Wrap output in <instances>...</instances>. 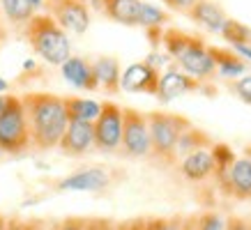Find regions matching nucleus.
Segmentation results:
<instances>
[{"label":"nucleus","mask_w":251,"mask_h":230,"mask_svg":"<svg viewBox=\"0 0 251 230\" xmlns=\"http://www.w3.org/2000/svg\"><path fill=\"white\" fill-rule=\"evenodd\" d=\"M21 101L28 117L32 150L39 152L55 150L69 124L65 99L51 92H28L21 97Z\"/></svg>","instance_id":"f257e3e1"},{"label":"nucleus","mask_w":251,"mask_h":230,"mask_svg":"<svg viewBox=\"0 0 251 230\" xmlns=\"http://www.w3.org/2000/svg\"><path fill=\"white\" fill-rule=\"evenodd\" d=\"M164 46L171 58H175L180 71L189 74L191 78L205 81L217 71L212 48H207L201 37L187 35L180 30H168L164 35Z\"/></svg>","instance_id":"f03ea898"},{"label":"nucleus","mask_w":251,"mask_h":230,"mask_svg":"<svg viewBox=\"0 0 251 230\" xmlns=\"http://www.w3.org/2000/svg\"><path fill=\"white\" fill-rule=\"evenodd\" d=\"M25 39L30 42L32 51L49 65L60 67L72 55V44H69L67 32L49 14H35L25 23Z\"/></svg>","instance_id":"7ed1b4c3"},{"label":"nucleus","mask_w":251,"mask_h":230,"mask_svg":"<svg viewBox=\"0 0 251 230\" xmlns=\"http://www.w3.org/2000/svg\"><path fill=\"white\" fill-rule=\"evenodd\" d=\"M145 117H148V131H150V154L164 163L175 161L177 138L187 127H191V122L182 115L161 113V111L145 113Z\"/></svg>","instance_id":"20e7f679"},{"label":"nucleus","mask_w":251,"mask_h":230,"mask_svg":"<svg viewBox=\"0 0 251 230\" xmlns=\"http://www.w3.org/2000/svg\"><path fill=\"white\" fill-rule=\"evenodd\" d=\"M30 129L21 97H12L7 111L0 115V152L21 154L30 150Z\"/></svg>","instance_id":"39448f33"},{"label":"nucleus","mask_w":251,"mask_h":230,"mask_svg":"<svg viewBox=\"0 0 251 230\" xmlns=\"http://www.w3.org/2000/svg\"><path fill=\"white\" fill-rule=\"evenodd\" d=\"M120 152L129 159L150 157V131L148 117L136 108H122V140Z\"/></svg>","instance_id":"423d86ee"},{"label":"nucleus","mask_w":251,"mask_h":230,"mask_svg":"<svg viewBox=\"0 0 251 230\" xmlns=\"http://www.w3.org/2000/svg\"><path fill=\"white\" fill-rule=\"evenodd\" d=\"M95 131V150L99 152H118L122 140V106L115 101H101L97 120L92 122Z\"/></svg>","instance_id":"0eeeda50"},{"label":"nucleus","mask_w":251,"mask_h":230,"mask_svg":"<svg viewBox=\"0 0 251 230\" xmlns=\"http://www.w3.org/2000/svg\"><path fill=\"white\" fill-rule=\"evenodd\" d=\"M42 5L65 32L83 35L90 28V9L85 0H44Z\"/></svg>","instance_id":"6e6552de"},{"label":"nucleus","mask_w":251,"mask_h":230,"mask_svg":"<svg viewBox=\"0 0 251 230\" xmlns=\"http://www.w3.org/2000/svg\"><path fill=\"white\" fill-rule=\"evenodd\" d=\"M214 175L221 180L224 191L237 200L251 198V157L233 159L226 170H217Z\"/></svg>","instance_id":"1a4fd4ad"},{"label":"nucleus","mask_w":251,"mask_h":230,"mask_svg":"<svg viewBox=\"0 0 251 230\" xmlns=\"http://www.w3.org/2000/svg\"><path fill=\"white\" fill-rule=\"evenodd\" d=\"M159 85V71L148 62H136L120 74V90L138 92V94H157Z\"/></svg>","instance_id":"9d476101"},{"label":"nucleus","mask_w":251,"mask_h":230,"mask_svg":"<svg viewBox=\"0 0 251 230\" xmlns=\"http://www.w3.org/2000/svg\"><path fill=\"white\" fill-rule=\"evenodd\" d=\"M95 147V131L92 122H78V120H69L67 129L62 134L58 150L67 157H83Z\"/></svg>","instance_id":"9b49d317"},{"label":"nucleus","mask_w":251,"mask_h":230,"mask_svg":"<svg viewBox=\"0 0 251 230\" xmlns=\"http://www.w3.org/2000/svg\"><path fill=\"white\" fill-rule=\"evenodd\" d=\"M201 90V81L198 78H191L189 74H184L180 69H166L164 74H159V85H157V99L168 104V101L182 97L187 92H196Z\"/></svg>","instance_id":"f8f14e48"},{"label":"nucleus","mask_w":251,"mask_h":230,"mask_svg":"<svg viewBox=\"0 0 251 230\" xmlns=\"http://www.w3.org/2000/svg\"><path fill=\"white\" fill-rule=\"evenodd\" d=\"M180 173L189 182H205L217 173V161L212 157V147H203L196 152L184 154L180 161Z\"/></svg>","instance_id":"ddd939ff"},{"label":"nucleus","mask_w":251,"mask_h":230,"mask_svg":"<svg viewBox=\"0 0 251 230\" xmlns=\"http://www.w3.org/2000/svg\"><path fill=\"white\" fill-rule=\"evenodd\" d=\"M111 184L106 168H83L58 182L60 191H101Z\"/></svg>","instance_id":"4468645a"},{"label":"nucleus","mask_w":251,"mask_h":230,"mask_svg":"<svg viewBox=\"0 0 251 230\" xmlns=\"http://www.w3.org/2000/svg\"><path fill=\"white\" fill-rule=\"evenodd\" d=\"M60 71H62V78L72 88H76V90H85V92L99 90L97 81H95V74H92V65L85 58L69 55L67 60L60 65Z\"/></svg>","instance_id":"2eb2a0df"},{"label":"nucleus","mask_w":251,"mask_h":230,"mask_svg":"<svg viewBox=\"0 0 251 230\" xmlns=\"http://www.w3.org/2000/svg\"><path fill=\"white\" fill-rule=\"evenodd\" d=\"M187 14H189L198 25H203L205 30L214 32V35H221L224 25L228 21L226 12H224L217 2H212V0H196V5H194Z\"/></svg>","instance_id":"dca6fc26"},{"label":"nucleus","mask_w":251,"mask_h":230,"mask_svg":"<svg viewBox=\"0 0 251 230\" xmlns=\"http://www.w3.org/2000/svg\"><path fill=\"white\" fill-rule=\"evenodd\" d=\"M90 65L99 90H104L106 94H115L120 90V65L115 58H97Z\"/></svg>","instance_id":"f3484780"},{"label":"nucleus","mask_w":251,"mask_h":230,"mask_svg":"<svg viewBox=\"0 0 251 230\" xmlns=\"http://www.w3.org/2000/svg\"><path fill=\"white\" fill-rule=\"evenodd\" d=\"M101 9L111 21L122 25H136L141 0H101Z\"/></svg>","instance_id":"a211bd4d"},{"label":"nucleus","mask_w":251,"mask_h":230,"mask_svg":"<svg viewBox=\"0 0 251 230\" xmlns=\"http://www.w3.org/2000/svg\"><path fill=\"white\" fill-rule=\"evenodd\" d=\"M62 99H65V111H67L69 120L95 122L99 111H101V101L83 99V97H62Z\"/></svg>","instance_id":"6ab92c4d"},{"label":"nucleus","mask_w":251,"mask_h":230,"mask_svg":"<svg viewBox=\"0 0 251 230\" xmlns=\"http://www.w3.org/2000/svg\"><path fill=\"white\" fill-rule=\"evenodd\" d=\"M203 147H212L210 136H205V131L194 129V127H187V129L180 134V138H177L175 157H184V154L196 152V150H203Z\"/></svg>","instance_id":"aec40b11"},{"label":"nucleus","mask_w":251,"mask_h":230,"mask_svg":"<svg viewBox=\"0 0 251 230\" xmlns=\"http://www.w3.org/2000/svg\"><path fill=\"white\" fill-rule=\"evenodd\" d=\"M212 55L214 62H217V74H221L224 78H237L247 71L244 62L240 60L237 53H230L226 48H212Z\"/></svg>","instance_id":"412c9836"},{"label":"nucleus","mask_w":251,"mask_h":230,"mask_svg":"<svg viewBox=\"0 0 251 230\" xmlns=\"http://www.w3.org/2000/svg\"><path fill=\"white\" fill-rule=\"evenodd\" d=\"M0 7L9 21L14 23H28L35 16V7L28 0H0Z\"/></svg>","instance_id":"4be33fe9"},{"label":"nucleus","mask_w":251,"mask_h":230,"mask_svg":"<svg viewBox=\"0 0 251 230\" xmlns=\"http://www.w3.org/2000/svg\"><path fill=\"white\" fill-rule=\"evenodd\" d=\"M168 21V14L157 5H150V2H141V9H138V19L136 25L141 28H159Z\"/></svg>","instance_id":"5701e85b"},{"label":"nucleus","mask_w":251,"mask_h":230,"mask_svg":"<svg viewBox=\"0 0 251 230\" xmlns=\"http://www.w3.org/2000/svg\"><path fill=\"white\" fill-rule=\"evenodd\" d=\"M221 35L228 39V42H230L233 46L247 44V42L251 44V30L247 28V25H242L240 21H233V19H228V21H226V25H224Z\"/></svg>","instance_id":"b1692460"},{"label":"nucleus","mask_w":251,"mask_h":230,"mask_svg":"<svg viewBox=\"0 0 251 230\" xmlns=\"http://www.w3.org/2000/svg\"><path fill=\"white\" fill-rule=\"evenodd\" d=\"M85 219H88V216H67V219L49 223V230H83Z\"/></svg>","instance_id":"393cba45"},{"label":"nucleus","mask_w":251,"mask_h":230,"mask_svg":"<svg viewBox=\"0 0 251 230\" xmlns=\"http://www.w3.org/2000/svg\"><path fill=\"white\" fill-rule=\"evenodd\" d=\"M233 90L244 104L251 106V74H242L237 81H233Z\"/></svg>","instance_id":"a878e982"},{"label":"nucleus","mask_w":251,"mask_h":230,"mask_svg":"<svg viewBox=\"0 0 251 230\" xmlns=\"http://www.w3.org/2000/svg\"><path fill=\"white\" fill-rule=\"evenodd\" d=\"M113 223L111 219H104V216H88L85 219V228L83 230H113Z\"/></svg>","instance_id":"bb28decb"},{"label":"nucleus","mask_w":251,"mask_h":230,"mask_svg":"<svg viewBox=\"0 0 251 230\" xmlns=\"http://www.w3.org/2000/svg\"><path fill=\"white\" fill-rule=\"evenodd\" d=\"M143 226H145V216H138V219H127V221L113 223V230H143Z\"/></svg>","instance_id":"cd10ccee"},{"label":"nucleus","mask_w":251,"mask_h":230,"mask_svg":"<svg viewBox=\"0 0 251 230\" xmlns=\"http://www.w3.org/2000/svg\"><path fill=\"white\" fill-rule=\"evenodd\" d=\"M161 2L168 5L171 9H177V12H189L196 5V0H161Z\"/></svg>","instance_id":"c85d7f7f"},{"label":"nucleus","mask_w":251,"mask_h":230,"mask_svg":"<svg viewBox=\"0 0 251 230\" xmlns=\"http://www.w3.org/2000/svg\"><path fill=\"white\" fill-rule=\"evenodd\" d=\"M143 230H166V219H161V216H150V219H145Z\"/></svg>","instance_id":"c756f323"},{"label":"nucleus","mask_w":251,"mask_h":230,"mask_svg":"<svg viewBox=\"0 0 251 230\" xmlns=\"http://www.w3.org/2000/svg\"><path fill=\"white\" fill-rule=\"evenodd\" d=\"M224 230H251V221H247V219H230Z\"/></svg>","instance_id":"7c9ffc66"},{"label":"nucleus","mask_w":251,"mask_h":230,"mask_svg":"<svg viewBox=\"0 0 251 230\" xmlns=\"http://www.w3.org/2000/svg\"><path fill=\"white\" fill-rule=\"evenodd\" d=\"M23 230H49V221H42V219H28V221H23Z\"/></svg>","instance_id":"2f4dec72"},{"label":"nucleus","mask_w":251,"mask_h":230,"mask_svg":"<svg viewBox=\"0 0 251 230\" xmlns=\"http://www.w3.org/2000/svg\"><path fill=\"white\" fill-rule=\"evenodd\" d=\"M180 230H198V214L182 216V223H180Z\"/></svg>","instance_id":"473e14b6"},{"label":"nucleus","mask_w":251,"mask_h":230,"mask_svg":"<svg viewBox=\"0 0 251 230\" xmlns=\"http://www.w3.org/2000/svg\"><path fill=\"white\" fill-rule=\"evenodd\" d=\"M233 51H235L240 58H247V60H251V44H240V46H233Z\"/></svg>","instance_id":"72a5a7b5"},{"label":"nucleus","mask_w":251,"mask_h":230,"mask_svg":"<svg viewBox=\"0 0 251 230\" xmlns=\"http://www.w3.org/2000/svg\"><path fill=\"white\" fill-rule=\"evenodd\" d=\"M5 230H23V219H19V216H9L7 228Z\"/></svg>","instance_id":"f704fd0d"},{"label":"nucleus","mask_w":251,"mask_h":230,"mask_svg":"<svg viewBox=\"0 0 251 230\" xmlns=\"http://www.w3.org/2000/svg\"><path fill=\"white\" fill-rule=\"evenodd\" d=\"M12 97H14V94H7V92H5V94H0V115L7 111V106H9V101H12Z\"/></svg>","instance_id":"c9c22d12"},{"label":"nucleus","mask_w":251,"mask_h":230,"mask_svg":"<svg viewBox=\"0 0 251 230\" xmlns=\"http://www.w3.org/2000/svg\"><path fill=\"white\" fill-rule=\"evenodd\" d=\"M7 90H9V83H7V81H5L2 76H0V94H5Z\"/></svg>","instance_id":"e433bc0d"},{"label":"nucleus","mask_w":251,"mask_h":230,"mask_svg":"<svg viewBox=\"0 0 251 230\" xmlns=\"http://www.w3.org/2000/svg\"><path fill=\"white\" fill-rule=\"evenodd\" d=\"M7 219H9V216L0 214V230H5V228H7Z\"/></svg>","instance_id":"4c0bfd02"},{"label":"nucleus","mask_w":251,"mask_h":230,"mask_svg":"<svg viewBox=\"0 0 251 230\" xmlns=\"http://www.w3.org/2000/svg\"><path fill=\"white\" fill-rule=\"evenodd\" d=\"M28 2H30L32 7L37 9V7H42V2H44V0H28Z\"/></svg>","instance_id":"58836bf2"}]
</instances>
